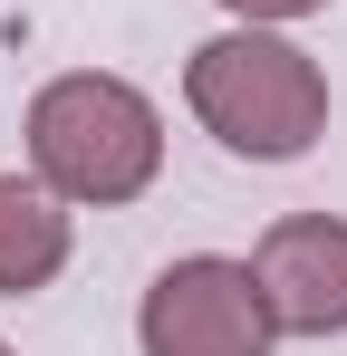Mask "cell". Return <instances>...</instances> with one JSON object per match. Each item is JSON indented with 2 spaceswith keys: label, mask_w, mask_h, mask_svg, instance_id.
<instances>
[{
  "label": "cell",
  "mask_w": 347,
  "mask_h": 356,
  "mask_svg": "<svg viewBox=\"0 0 347 356\" xmlns=\"http://www.w3.org/2000/svg\"><path fill=\"white\" fill-rule=\"evenodd\" d=\"M29 174L49 183L58 202H135L145 183L164 174V116L145 87L68 67L29 97Z\"/></svg>",
  "instance_id": "cell-1"
},
{
  "label": "cell",
  "mask_w": 347,
  "mask_h": 356,
  "mask_svg": "<svg viewBox=\"0 0 347 356\" xmlns=\"http://www.w3.org/2000/svg\"><path fill=\"white\" fill-rule=\"evenodd\" d=\"M183 106L213 125L222 154L299 164V154L328 135V77H318L309 49H289L270 29H231V39H203V49H193Z\"/></svg>",
  "instance_id": "cell-2"
},
{
  "label": "cell",
  "mask_w": 347,
  "mask_h": 356,
  "mask_svg": "<svg viewBox=\"0 0 347 356\" xmlns=\"http://www.w3.org/2000/svg\"><path fill=\"white\" fill-rule=\"evenodd\" d=\"M135 337L145 356H270V308H261V280L251 260H222V250H193V260H164L155 289L135 308Z\"/></svg>",
  "instance_id": "cell-3"
},
{
  "label": "cell",
  "mask_w": 347,
  "mask_h": 356,
  "mask_svg": "<svg viewBox=\"0 0 347 356\" xmlns=\"http://www.w3.org/2000/svg\"><path fill=\"white\" fill-rule=\"evenodd\" d=\"M261 308L289 337H347V222L338 212H289L251 250Z\"/></svg>",
  "instance_id": "cell-4"
},
{
  "label": "cell",
  "mask_w": 347,
  "mask_h": 356,
  "mask_svg": "<svg viewBox=\"0 0 347 356\" xmlns=\"http://www.w3.org/2000/svg\"><path fill=\"white\" fill-rule=\"evenodd\" d=\"M68 270V202L29 174H0V298H29Z\"/></svg>",
  "instance_id": "cell-5"
},
{
  "label": "cell",
  "mask_w": 347,
  "mask_h": 356,
  "mask_svg": "<svg viewBox=\"0 0 347 356\" xmlns=\"http://www.w3.org/2000/svg\"><path fill=\"white\" fill-rule=\"evenodd\" d=\"M241 29H270V19H309V10H328V0H222Z\"/></svg>",
  "instance_id": "cell-6"
},
{
  "label": "cell",
  "mask_w": 347,
  "mask_h": 356,
  "mask_svg": "<svg viewBox=\"0 0 347 356\" xmlns=\"http://www.w3.org/2000/svg\"><path fill=\"white\" fill-rule=\"evenodd\" d=\"M0 356H10V347H0Z\"/></svg>",
  "instance_id": "cell-7"
}]
</instances>
